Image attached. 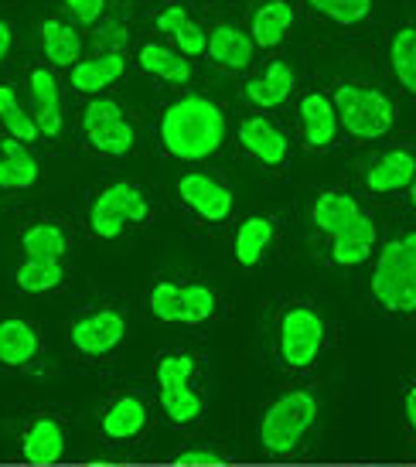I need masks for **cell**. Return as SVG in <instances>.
<instances>
[{
    "instance_id": "1",
    "label": "cell",
    "mask_w": 416,
    "mask_h": 467,
    "mask_svg": "<svg viewBox=\"0 0 416 467\" xmlns=\"http://www.w3.org/2000/svg\"><path fill=\"white\" fill-rule=\"evenodd\" d=\"M225 140V113L208 96L188 92L164 109L161 143L178 161H205Z\"/></svg>"
},
{
    "instance_id": "2",
    "label": "cell",
    "mask_w": 416,
    "mask_h": 467,
    "mask_svg": "<svg viewBox=\"0 0 416 467\" xmlns=\"http://www.w3.org/2000/svg\"><path fill=\"white\" fill-rule=\"evenodd\" d=\"M372 297L392 314L416 311V229L390 239L379 253L372 270Z\"/></svg>"
},
{
    "instance_id": "3",
    "label": "cell",
    "mask_w": 416,
    "mask_h": 467,
    "mask_svg": "<svg viewBox=\"0 0 416 467\" xmlns=\"http://www.w3.org/2000/svg\"><path fill=\"white\" fill-rule=\"evenodd\" d=\"M331 103H335L338 123L355 140H379L392 130V119H396L392 99L365 82H341Z\"/></svg>"
},
{
    "instance_id": "4",
    "label": "cell",
    "mask_w": 416,
    "mask_h": 467,
    "mask_svg": "<svg viewBox=\"0 0 416 467\" xmlns=\"http://www.w3.org/2000/svg\"><path fill=\"white\" fill-rule=\"evenodd\" d=\"M314 416H317V400L311 392L294 389L284 392L280 400L270 402V410L260 420V441L270 454H290L304 433L311 430Z\"/></svg>"
},
{
    "instance_id": "5",
    "label": "cell",
    "mask_w": 416,
    "mask_h": 467,
    "mask_svg": "<svg viewBox=\"0 0 416 467\" xmlns=\"http://www.w3.org/2000/svg\"><path fill=\"white\" fill-rule=\"evenodd\" d=\"M151 219V202L137 184H106L89 205V229L96 239H117L127 225H140Z\"/></svg>"
},
{
    "instance_id": "6",
    "label": "cell",
    "mask_w": 416,
    "mask_h": 467,
    "mask_svg": "<svg viewBox=\"0 0 416 467\" xmlns=\"http://www.w3.org/2000/svg\"><path fill=\"white\" fill-rule=\"evenodd\" d=\"M151 311L168 325H205L219 311V297L208 284H161L151 290Z\"/></svg>"
},
{
    "instance_id": "7",
    "label": "cell",
    "mask_w": 416,
    "mask_h": 467,
    "mask_svg": "<svg viewBox=\"0 0 416 467\" xmlns=\"http://www.w3.org/2000/svg\"><path fill=\"white\" fill-rule=\"evenodd\" d=\"M325 345V317L314 311L311 304H294L280 317V337L276 351L286 368H307L317 362Z\"/></svg>"
},
{
    "instance_id": "8",
    "label": "cell",
    "mask_w": 416,
    "mask_h": 467,
    "mask_svg": "<svg viewBox=\"0 0 416 467\" xmlns=\"http://www.w3.org/2000/svg\"><path fill=\"white\" fill-rule=\"evenodd\" d=\"M82 133H86L92 150H99L106 157H127L133 150V143H137V130H133V123L123 113V106L117 99H106V96H99V99H92L86 106Z\"/></svg>"
},
{
    "instance_id": "9",
    "label": "cell",
    "mask_w": 416,
    "mask_h": 467,
    "mask_svg": "<svg viewBox=\"0 0 416 467\" xmlns=\"http://www.w3.org/2000/svg\"><path fill=\"white\" fill-rule=\"evenodd\" d=\"M68 337H72V348L76 351L89 355V358H103L113 348H120V341L127 337V317L113 311V307L89 311L72 321Z\"/></svg>"
},
{
    "instance_id": "10",
    "label": "cell",
    "mask_w": 416,
    "mask_h": 467,
    "mask_svg": "<svg viewBox=\"0 0 416 467\" xmlns=\"http://www.w3.org/2000/svg\"><path fill=\"white\" fill-rule=\"evenodd\" d=\"M178 195L202 222H225L233 215V192L208 171H188L178 178Z\"/></svg>"
},
{
    "instance_id": "11",
    "label": "cell",
    "mask_w": 416,
    "mask_h": 467,
    "mask_svg": "<svg viewBox=\"0 0 416 467\" xmlns=\"http://www.w3.org/2000/svg\"><path fill=\"white\" fill-rule=\"evenodd\" d=\"M27 96H31V117L38 123L41 137H62L66 117H62V96H58V82L55 72L45 66H35L27 72Z\"/></svg>"
},
{
    "instance_id": "12",
    "label": "cell",
    "mask_w": 416,
    "mask_h": 467,
    "mask_svg": "<svg viewBox=\"0 0 416 467\" xmlns=\"http://www.w3.org/2000/svg\"><path fill=\"white\" fill-rule=\"evenodd\" d=\"M297 113H300V137L304 143L311 147V150H325L335 143L338 137V113H335V103H331V96L325 92H304L297 103Z\"/></svg>"
},
{
    "instance_id": "13",
    "label": "cell",
    "mask_w": 416,
    "mask_h": 467,
    "mask_svg": "<svg viewBox=\"0 0 416 467\" xmlns=\"http://www.w3.org/2000/svg\"><path fill=\"white\" fill-rule=\"evenodd\" d=\"M239 143H243V150L249 157H256L260 164H284L286 161V133L276 127L274 119L266 117H246L239 123Z\"/></svg>"
},
{
    "instance_id": "14",
    "label": "cell",
    "mask_w": 416,
    "mask_h": 467,
    "mask_svg": "<svg viewBox=\"0 0 416 467\" xmlns=\"http://www.w3.org/2000/svg\"><path fill=\"white\" fill-rule=\"evenodd\" d=\"M413 178H416L413 150L392 147V150H386V154L369 168V174H365V188H369L372 195H396V192L410 188Z\"/></svg>"
},
{
    "instance_id": "15",
    "label": "cell",
    "mask_w": 416,
    "mask_h": 467,
    "mask_svg": "<svg viewBox=\"0 0 416 467\" xmlns=\"http://www.w3.org/2000/svg\"><path fill=\"white\" fill-rule=\"evenodd\" d=\"M294 66L286 62V58H274L270 66L263 68V76L249 78L243 96H246L249 106H256V109H274V106H284L290 99V92H294Z\"/></svg>"
},
{
    "instance_id": "16",
    "label": "cell",
    "mask_w": 416,
    "mask_h": 467,
    "mask_svg": "<svg viewBox=\"0 0 416 467\" xmlns=\"http://www.w3.org/2000/svg\"><path fill=\"white\" fill-rule=\"evenodd\" d=\"M154 27L157 31H164V35L178 45V52H182L184 58H195V55L208 52L205 27L195 25V21H192V14L184 11L182 4H168V7H161L157 17H154Z\"/></svg>"
},
{
    "instance_id": "17",
    "label": "cell",
    "mask_w": 416,
    "mask_h": 467,
    "mask_svg": "<svg viewBox=\"0 0 416 467\" xmlns=\"http://www.w3.org/2000/svg\"><path fill=\"white\" fill-rule=\"evenodd\" d=\"M253 38L235 25H219L208 35V58L225 72H243L253 62Z\"/></svg>"
},
{
    "instance_id": "18",
    "label": "cell",
    "mask_w": 416,
    "mask_h": 467,
    "mask_svg": "<svg viewBox=\"0 0 416 467\" xmlns=\"http://www.w3.org/2000/svg\"><path fill=\"white\" fill-rule=\"evenodd\" d=\"M127 72V58L117 52H96L89 58H78L72 66V89L76 92H103Z\"/></svg>"
},
{
    "instance_id": "19",
    "label": "cell",
    "mask_w": 416,
    "mask_h": 467,
    "mask_svg": "<svg viewBox=\"0 0 416 467\" xmlns=\"http://www.w3.org/2000/svg\"><path fill=\"white\" fill-rule=\"evenodd\" d=\"M362 215L365 212L359 208V202H355L348 192H321V195L314 198V208H311L314 225H317L328 239H335L338 233L351 229Z\"/></svg>"
},
{
    "instance_id": "20",
    "label": "cell",
    "mask_w": 416,
    "mask_h": 467,
    "mask_svg": "<svg viewBox=\"0 0 416 467\" xmlns=\"http://www.w3.org/2000/svg\"><path fill=\"white\" fill-rule=\"evenodd\" d=\"M137 66L154 78H164L171 86H184L192 78V62L178 48H171L164 41H143L137 52Z\"/></svg>"
},
{
    "instance_id": "21",
    "label": "cell",
    "mask_w": 416,
    "mask_h": 467,
    "mask_svg": "<svg viewBox=\"0 0 416 467\" xmlns=\"http://www.w3.org/2000/svg\"><path fill=\"white\" fill-rule=\"evenodd\" d=\"M21 454L31 464H55L58 457L66 454V427L52 420V416H41L31 427L25 430V441H21Z\"/></svg>"
},
{
    "instance_id": "22",
    "label": "cell",
    "mask_w": 416,
    "mask_h": 467,
    "mask_svg": "<svg viewBox=\"0 0 416 467\" xmlns=\"http://www.w3.org/2000/svg\"><path fill=\"white\" fill-rule=\"evenodd\" d=\"M372 246H376V222L362 215L351 229L338 233L331 239V249H328V260L335 266H359L372 256Z\"/></svg>"
},
{
    "instance_id": "23",
    "label": "cell",
    "mask_w": 416,
    "mask_h": 467,
    "mask_svg": "<svg viewBox=\"0 0 416 467\" xmlns=\"http://www.w3.org/2000/svg\"><path fill=\"white\" fill-rule=\"evenodd\" d=\"M38 182V161L27 150V143L0 140V188L4 192H25Z\"/></svg>"
},
{
    "instance_id": "24",
    "label": "cell",
    "mask_w": 416,
    "mask_h": 467,
    "mask_svg": "<svg viewBox=\"0 0 416 467\" xmlns=\"http://www.w3.org/2000/svg\"><path fill=\"white\" fill-rule=\"evenodd\" d=\"M41 341L38 331L21 321V317H7L0 321V362L11 365V368H21V365H31L38 358Z\"/></svg>"
},
{
    "instance_id": "25",
    "label": "cell",
    "mask_w": 416,
    "mask_h": 467,
    "mask_svg": "<svg viewBox=\"0 0 416 467\" xmlns=\"http://www.w3.org/2000/svg\"><path fill=\"white\" fill-rule=\"evenodd\" d=\"M294 27V7L286 0H266L253 11V21H249V38L260 48H276L280 41L286 38V31Z\"/></svg>"
},
{
    "instance_id": "26",
    "label": "cell",
    "mask_w": 416,
    "mask_h": 467,
    "mask_svg": "<svg viewBox=\"0 0 416 467\" xmlns=\"http://www.w3.org/2000/svg\"><path fill=\"white\" fill-rule=\"evenodd\" d=\"M41 52L52 66H76L82 58V35L66 25L62 17H45L41 21Z\"/></svg>"
},
{
    "instance_id": "27",
    "label": "cell",
    "mask_w": 416,
    "mask_h": 467,
    "mask_svg": "<svg viewBox=\"0 0 416 467\" xmlns=\"http://www.w3.org/2000/svg\"><path fill=\"white\" fill-rule=\"evenodd\" d=\"M274 243V219L270 215H249L235 229V263L239 266H256L266 256V249Z\"/></svg>"
},
{
    "instance_id": "28",
    "label": "cell",
    "mask_w": 416,
    "mask_h": 467,
    "mask_svg": "<svg viewBox=\"0 0 416 467\" xmlns=\"http://www.w3.org/2000/svg\"><path fill=\"white\" fill-rule=\"evenodd\" d=\"M147 402L140 396H120L103 413V433L109 441H133L147 427Z\"/></svg>"
},
{
    "instance_id": "29",
    "label": "cell",
    "mask_w": 416,
    "mask_h": 467,
    "mask_svg": "<svg viewBox=\"0 0 416 467\" xmlns=\"http://www.w3.org/2000/svg\"><path fill=\"white\" fill-rule=\"evenodd\" d=\"M21 246H25L27 260H55L62 263L68 249V235L58 222H35L21 233Z\"/></svg>"
},
{
    "instance_id": "30",
    "label": "cell",
    "mask_w": 416,
    "mask_h": 467,
    "mask_svg": "<svg viewBox=\"0 0 416 467\" xmlns=\"http://www.w3.org/2000/svg\"><path fill=\"white\" fill-rule=\"evenodd\" d=\"M390 68L403 92L416 96V27L403 25L392 31L390 38Z\"/></svg>"
},
{
    "instance_id": "31",
    "label": "cell",
    "mask_w": 416,
    "mask_h": 467,
    "mask_svg": "<svg viewBox=\"0 0 416 467\" xmlns=\"http://www.w3.org/2000/svg\"><path fill=\"white\" fill-rule=\"evenodd\" d=\"M0 123H4L7 137L17 140V143H31V140H38L41 137L35 117L27 113L25 103L17 99V89L7 86V82H0Z\"/></svg>"
},
{
    "instance_id": "32",
    "label": "cell",
    "mask_w": 416,
    "mask_h": 467,
    "mask_svg": "<svg viewBox=\"0 0 416 467\" xmlns=\"http://www.w3.org/2000/svg\"><path fill=\"white\" fill-rule=\"evenodd\" d=\"M66 270L55 260H25L17 266V286L27 294H48L55 286H62Z\"/></svg>"
},
{
    "instance_id": "33",
    "label": "cell",
    "mask_w": 416,
    "mask_h": 467,
    "mask_svg": "<svg viewBox=\"0 0 416 467\" xmlns=\"http://www.w3.org/2000/svg\"><path fill=\"white\" fill-rule=\"evenodd\" d=\"M307 7L341 27H355L372 14V0H307Z\"/></svg>"
},
{
    "instance_id": "34",
    "label": "cell",
    "mask_w": 416,
    "mask_h": 467,
    "mask_svg": "<svg viewBox=\"0 0 416 467\" xmlns=\"http://www.w3.org/2000/svg\"><path fill=\"white\" fill-rule=\"evenodd\" d=\"M192 376H195V358L192 355H164L157 362V386L164 389H192Z\"/></svg>"
},
{
    "instance_id": "35",
    "label": "cell",
    "mask_w": 416,
    "mask_h": 467,
    "mask_svg": "<svg viewBox=\"0 0 416 467\" xmlns=\"http://www.w3.org/2000/svg\"><path fill=\"white\" fill-rule=\"evenodd\" d=\"M161 410L168 413L171 423H192L202 413V396L192 389H164L161 392Z\"/></svg>"
},
{
    "instance_id": "36",
    "label": "cell",
    "mask_w": 416,
    "mask_h": 467,
    "mask_svg": "<svg viewBox=\"0 0 416 467\" xmlns=\"http://www.w3.org/2000/svg\"><path fill=\"white\" fill-rule=\"evenodd\" d=\"M92 45H96V52L123 55V48L130 45V25H127L123 17H106V21H99V27H96Z\"/></svg>"
},
{
    "instance_id": "37",
    "label": "cell",
    "mask_w": 416,
    "mask_h": 467,
    "mask_svg": "<svg viewBox=\"0 0 416 467\" xmlns=\"http://www.w3.org/2000/svg\"><path fill=\"white\" fill-rule=\"evenodd\" d=\"M66 14L76 21V25H96L103 21L106 14V0H66Z\"/></svg>"
},
{
    "instance_id": "38",
    "label": "cell",
    "mask_w": 416,
    "mask_h": 467,
    "mask_svg": "<svg viewBox=\"0 0 416 467\" xmlns=\"http://www.w3.org/2000/svg\"><path fill=\"white\" fill-rule=\"evenodd\" d=\"M178 461L182 464H215V461H222V454H215V451H182Z\"/></svg>"
},
{
    "instance_id": "39",
    "label": "cell",
    "mask_w": 416,
    "mask_h": 467,
    "mask_svg": "<svg viewBox=\"0 0 416 467\" xmlns=\"http://www.w3.org/2000/svg\"><path fill=\"white\" fill-rule=\"evenodd\" d=\"M11 45H14V31H11V21L7 17H0V62L11 55Z\"/></svg>"
},
{
    "instance_id": "40",
    "label": "cell",
    "mask_w": 416,
    "mask_h": 467,
    "mask_svg": "<svg viewBox=\"0 0 416 467\" xmlns=\"http://www.w3.org/2000/svg\"><path fill=\"white\" fill-rule=\"evenodd\" d=\"M403 410H406V423H410V430L416 433V386H410V392H406Z\"/></svg>"
},
{
    "instance_id": "41",
    "label": "cell",
    "mask_w": 416,
    "mask_h": 467,
    "mask_svg": "<svg viewBox=\"0 0 416 467\" xmlns=\"http://www.w3.org/2000/svg\"><path fill=\"white\" fill-rule=\"evenodd\" d=\"M410 202H413V208H416V178H413V184H410Z\"/></svg>"
}]
</instances>
